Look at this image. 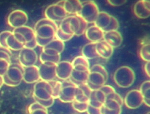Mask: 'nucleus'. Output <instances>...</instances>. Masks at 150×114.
Masks as SVG:
<instances>
[{
	"label": "nucleus",
	"mask_w": 150,
	"mask_h": 114,
	"mask_svg": "<svg viewBox=\"0 0 150 114\" xmlns=\"http://www.w3.org/2000/svg\"><path fill=\"white\" fill-rule=\"evenodd\" d=\"M23 68L18 63H11L3 75L4 84L9 87H17L23 81Z\"/></svg>",
	"instance_id": "nucleus-4"
},
{
	"label": "nucleus",
	"mask_w": 150,
	"mask_h": 114,
	"mask_svg": "<svg viewBox=\"0 0 150 114\" xmlns=\"http://www.w3.org/2000/svg\"><path fill=\"white\" fill-rule=\"evenodd\" d=\"M96 51L99 57L107 59L113 55L114 48L103 40L96 43Z\"/></svg>",
	"instance_id": "nucleus-23"
},
{
	"label": "nucleus",
	"mask_w": 150,
	"mask_h": 114,
	"mask_svg": "<svg viewBox=\"0 0 150 114\" xmlns=\"http://www.w3.org/2000/svg\"><path fill=\"white\" fill-rule=\"evenodd\" d=\"M133 11L135 16L141 19H147L150 16V3L144 0L137 1L134 6Z\"/></svg>",
	"instance_id": "nucleus-18"
},
{
	"label": "nucleus",
	"mask_w": 150,
	"mask_h": 114,
	"mask_svg": "<svg viewBox=\"0 0 150 114\" xmlns=\"http://www.w3.org/2000/svg\"><path fill=\"white\" fill-rule=\"evenodd\" d=\"M57 64L51 63H41L39 67L40 78L41 80L51 81L57 78L56 77Z\"/></svg>",
	"instance_id": "nucleus-15"
},
{
	"label": "nucleus",
	"mask_w": 150,
	"mask_h": 114,
	"mask_svg": "<svg viewBox=\"0 0 150 114\" xmlns=\"http://www.w3.org/2000/svg\"><path fill=\"white\" fill-rule=\"evenodd\" d=\"M111 17L112 16L106 12H99L98 16L94 22V24L104 32L109 26L110 22Z\"/></svg>",
	"instance_id": "nucleus-26"
},
{
	"label": "nucleus",
	"mask_w": 150,
	"mask_h": 114,
	"mask_svg": "<svg viewBox=\"0 0 150 114\" xmlns=\"http://www.w3.org/2000/svg\"><path fill=\"white\" fill-rule=\"evenodd\" d=\"M90 69L88 71H78L73 69L69 80L76 85L85 84L88 80Z\"/></svg>",
	"instance_id": "nucleus-25"
},
{
	"label": "nucleus",
	"mask_w": 150,
	"mask_h": 114,
	"mask_svg": "<svg viewBox=\"0 0 150 114\" xmlns=\"http://www.w3.org/2000/svg\"><path fill=\"white\" fill-rule=\"evenodd\" d=\"M91 92L92 90L87 85L86 83L77 86L76 96L71 102L72 107L75 111L81 113L86 111Z\"/></svg>",
	"instance_id": "nucleus-3"
},
{
	"label": "nucleus",
	"mask_w": 150,
	"mask_h": 114,
	"mask_svg": "<svg viewBox=\"0 0 150 114\" xmlns=\"http://www.w3.org/2000/svg\"><path fill=\"white\" fill-rule=\"evenodd\" d=\"M99 12L97 4L93 0H87L82 3V8L78 15L88 23H94Z\"/></svg>",
	"instance_id": "nucleus-8"
},
{
	"label": "nucleus",
	"mask_w": 150,
	"mask_h": 114,
	"mask_svg": "<svg viewBox=\"0 0 150 114\" xmlns=\"http://www.w3.org/2000/svg\"><path fill=\"white\" fill-rule=\"evenodd\" d=\"M140 92L141 93L143 100H144V104H145L146 106L149 107L150 106V82L149 80L145 81L144 82L141 87L139 89Z\"/></svg>",
	"instance_id": "nucleus-29"
},
{
	"label": "nucleus",
	"mask_w": 150,
	"mask_h": 114,
	"mask_svg": "<svg viewBox=\"0 0 150 114\" xmlns=\"http://www.w3.org/2000/svg\"><path fill=\"white\" fill-rule=\"evenodd\" d=\"M37 46V42H36V40H34L32 41L27 43L25 45H24V47L26 48H31V49H34L35 48H36Z\"/></svg>",
	"instance_id": "nucleus-43"
},
{
	"label": "nucleus",
	"mask_w": 150,
	"mask_h": 114,
	"mask_svg": "<svg viewBox=\"0 0 150 114\" xmlns=\"http://www.w3.org/2000/svg\"><path fill=\"white\" fill-rule=\"evenodd\" d=\"M82 56L88 60H91L99 57L96 51V43H89L86 44L82 49Z\"/></svg>",
	"instance_id": "nucleus-27"
},
{
	"label": "nucleus",
	"mask_w": 150,
	"mask_h": 114,
	"mask_svg": "<svg viewBox=\"0 0 150 114\" xmlns=\"http://www.w3.org/2000/svg\"><path fill=\"white\" fill-rule=\"evenodd\" d=\"M40 80L39 69L36 65L23 68V81L28 84L35 83Z\"/></svg>",
	"instance_id": "nucleus-17"
},
{
	"label": "nucleus",
	"mask_w": 150,
	"mask_h": 114,
	"mask_svg": "<svg viewBox=\"0 0 150 114\" xmlns=\"http://www.w3.org/2000/svg\"><path fill=\"white\" fill-rule=\"evenodd\" d=\"M100 89L106 94V96L110 94L116 92L115 88L113 87H112L109 85H104L103 86H102L100 88Z\"/></svg>",
	"instance_id": "nucleus-40"
},
{
	"label": "nucleus",
	"mask_w": 150,
	"mask_h": 114,
	"mask_svg": "<svg viewBox=\"0 0 150 114\" xmlns=\"http://www.w3.org/2000/svg\"><path fill=\"white\" fill-rule=\"evenodd\" d=\"M49 82L50 84H51L52 87L53 97L54 99H57L58 98V96H59L61 88V81L54 80Z\"/></svg>",
	"instance_id": "nucleus-34"
},
{
	"label": "nucleus",
	"mask_w": 150,
	"mask_h": 114,
	"mask_svg": "<svg viewBox=\"0 0 150 114\" xmlns=\"http://www.w3.org/2000/svg\"><path fill=\"white\" fill-rule=\"evenodd\" d=\"M88 23L86 22H85L81 17V23H80V27L79 29L78 30V31L77 32V33L76 34V36H81L83 34H85V32L88 28Z\"/></svg>",
	"instance_id": "nucleus-38"
},
{
	"label": "nucleus",
	"mask_w": 150,
	"mask_h": 114,
	"mask_svg": "<svg viewBox=\"0 0 150 114\" xmlns=\"http://www.w3.org/2000/svg\"><path fill=\"white\" fill-rule=\"evenodd\" d=\"M11 52L10 50L0 47V75H4L11 64Z\"/></svg>",
	"instance_id": "nucleus-19"
},
{
	"label": "nucleus",
	"mask_w": 150,
	"mask_h": 114,
	"mask_svg": "<svg viewBox=\"0 0 150 114\" xmlns=\"http://www.w3.org/2000/svg\"><path fill=\"white\" fill-rule=\"evenodd\" d=\"M18 60L23 68L35 65L38 60V55L34 49L23 47L19 51Z\"/></svg>",
	"instance_id": "nucleus-12"
},
{
	"label": "nucleus",
	"mask_w": 150,
	"mask_h": 114,
	"mask_svg": "<svg viewBox=\"0 0 150 114\" xmlns=\"http://www.w3.org/2000/svg\"><path fill=\"white\" fill-rule=\"evenodd\" d=\"M144 71L146 73V74L148 76V77H149L150 76V63L149 62H148L145 63V65H144Z\"/></svg>",
	"instance_id": "nucleus-44"
},
{
	"label": "nucleus",
	"mask_w": 150,
	"mask_h": 114,
	"mask_svg": "<svg viewBox=\"0 0 150 114\" xmlns=\"http://www.w3.org/2000/svg\"><path fill=\"white\" fill-rule=\"evenodd\" d=\"M71 64L72 65H84L86 66H90L89 60L85 57H83V56H79L75 57L71 62Z\"/></svg>",
	"instance_id": "nucleus-37"
},
{
	"label": "nucleus",
	"mask_w": 150,
	"mask_h": 114,
	"mask_svg": "<svg viewBox=\"0 0 150 114\" xmlns=\"http://www.w3.org/2000/svg\"><path fill=\"white\" fill-rule=\"evenodd\" d=\"M10 33L11 31H4L0 33V47L7 48L6 46V40Z\"/></svg>",
	"instance_id": "nucleus-39"
},
{
	"label": "nucleus",
	"mask_w": 150,
	"mask_h": 114,
	"mask_svg": "<svg viewBox=\"0 0 150 114\" xmlns=\"http://www.w3.org/2000/svg\"><path fill=\"white\" fill-rule=\"evenodd\" d=\"M103 40L109 44L112 48L120 47L122 43V36L118 31H112L105 32Z\"/></svg>",
	"instance_id": "nucleus-20"
},
{
	"label": "nucleus",
	"mask_w": 150,
	"mask_h": 114,
	"mask_svg": "<svg viewBox=\"0 0 150 114\" xmlns=\"http://www.w3.org/2000/svg\"><path fill=\"white\" fill-rule=\"evenodd\" d=\"M107 1L112 6L119 7L124 5L127 2V0H107Z\"/></svg>",
	"instance_id": "nucleus-42"
},
{
	"label": "nucleus",
	"mask_w": 150,
	"mask_h": 114,
	"mask_svg": "<svg viewBox=\"0 0 150 114\" xmlns=\"http://www.w3.org/2000/svg\"><path fill=\"white\" fill-rule=\"evenodd\" d=\"M64 8L67 15H78L82 8L81 0H64Z\"/></svg>",
	"instance_id": "nucleus-24"
},
{
	"label": "nucleus",
	"mask_w": 150,
	"mask_h": 114,
	"mask_svg": "<svg viewBox=\"0 0 150 114\" xmlns=\"http://www.w3.org/2000/svg\"><path fill=\"white\" fill-rule=\"evenodd\" d=\"M4 85V79H3V76L0 75V89Z\"/></svg>",
	"instance_id": "nucleus-45"
},
{
	"label": "nucleus",
	"mask_w": 150,
	"mask_h": 114,
	"mask_svg": "<svg viewBox=\"0 0 150 114\" xmlns=\"http://www.w3.org/2000/svg\"><path fill=\"white\" fill-rule=\"evenodd\" d=\"M73 71L71 62L60 61L56 65V77L61 81L69 80Z\"/></svg>",
	"instance_id": "nucleus-16"
},
{
	"label": "nucleus",
	"mask_w": 150,
	"mask_h": 114,
	"mask_svg": "<svg viewBox=\"0 0 150 114\" xmlns=\"http://www.w3.org/2000/svg\"><path fill=\"white\" fill-rule=\"evenodd\" d=\"M81 17L78 15L67 16L61 21L58 28L64 33L74 36L80 27Z\"/></svg>",
	"instance_id": "nucleus-10"
},
{
	"label": "nucleus",
	"mask_w": 150,
	"mask_h": 114,
	"mask_svg": "<svg viewBox=\"0 0 150 114\" xmlns=\"http://www.w3.org/2000/svg\"><path fill=\"white\" fill-rule=\"evenodd\" d=\"M6 48L10 51H20L21 49L24 47L23 44L21 43L15 36L13 32L8 35L6 40Z\"/></svg>",
	"instance_id": "nucleus-28"
},
{
	"label": "nucleus",
	"mask_w": 150,
	"mask_h": 114,
	"mask_svg": "<svg viewBox=\"0 0 150 114\" xmlns=\"http://www.w3.org/2000/svg\"><path fill=\"white\" fill-rule=\"evenodd\" d=\"M58 29L57 23L47 18L42 19L37 22L34 28L35 37L42 39L52 40Z\"/></svg>",
	"instance_id": "nucleus-2"
},
{
	"label": "nucleus",
	"mask_w": 150,
	"mask_h": 114,
	"mask_svg": "<svg viewBox=\"0 0 150 114\" xmlns=\"http://www.w3.org/2000/svg\"><path fill=\"white\" fill-rule=\"evenodd\" d=\"M124 100L115 92L106 96L104 104L100 109V114H121Z\"/></svg>",
	"instance_id": "nucleus-5"
},
{
	"label": "nucleus",
	"mask_w": 150,
	"mask_h": 114,
	"mask_svg": "<svg viewBox=\"0 0 150 114\" xmlns=\"http://www.w3.org/2000/svg\"><path fill=\"white\" fill-rule=\"evenodd\" d=\"M28 111L29 114H48L47 109L36 102L30 105Z\"/></svg>",
	"instance_id": "nucleus-31"
},
{
	"label": "nucleus",
	"mask_w": 150,
	"mask_h": 114,
	"mask_svg": "<svg viewBox=\"0 0 150 114\" xmlns=\"http://www.w3.org/2000/svg\"><path fill=\"white\" fill-rule=\"evenodd\" d=\"M12 32L19 34L22 38L25 41V45L35 39V34L34 29L26 25L15 28Z\"/></svg>",
	"instance_id": "nucleus-22"
},
{
	"label": "nucleus",
	"mask_w": 150,
	"mask_h": 114,
	"mask_svg": "<svg viewBox=\"0 0 150 114\" xmlns=\"http://www.w3.org/2000/svg\"><path fill=\"white\" fill-rule=\"evenodd\" d=\"M33 97L36 102L54 99L53 97L52 87L49 81L39 80L34 86Z\"/></svg>",
	"instance_id": "nucleus-7"
},
{
	"label": "nucleus",
	"mask_w": 150,
	"mask_h": 114,
	"mask_svg": "<svg viewBox=\"0 0 150 114\" xmlns=\"http://www.w3.org/2000/svg\"><path fill=\"white\" fill-rule=\"evenodd\" d=\"M64 0H60L57 3L49 6L45 11L46 18L55 23L61 22L68 15L64 8Z\"/></svg>",
	"instance_id": "nucleus-9"
},
{
	"label": "nucleus",
	"mask_w": 150,
	"mask_h": 114,
	"mask_svg": "<svg viewBox=\"0 0 150 114\" xmlns=\"http://www.w3.org/2000/svg\"><path fill=\"white\" fill-rule=\"evenodd\" d=\"M7 20L9 26L15 29L25 26L28 21V16L24 11L17 9L10 13Z\"/></svg>",
	"instance_id": "nucleus-13"
},
{
	"label": "nucleus",
	"mask_w": 150,
	"mask_h": 114,
	"mask_svg": "<svg viewBox=\"0 0 150 114\" xmlns=\"http://www.w3.org/2000/svg\"><path fill=\"white\" fill-rule=\"evenodd\" d=\"M40 60L41 63H51L57 64V63L61 60V55L56 56L48 55L42 52L40 55Z\"/></svg>",
	"instance_id": "nucleus-32"
},
{
	"label": "nucleus",
	"mask_w": 150,
	"mask_h": 114,
	"mask_svg": "<svg viewBox=\"0 0 150 114\" xmlns=\"http://www.w3.org/2000/svg\"><path fill=\"white\" fill-rule=\"evenodd\" d=\"M35 40H36L37 46H39L40 47L43 48L46 45H47L52 40H51V39H42V38H39L35 37Z\"/></svg>",
	"instance_id": "nucleus-41"
},
{
	"label": "nucleus",
	"mask_w": 150,
	"mask_h": 114,
	"mask_svg": "<svg viewBox=\"0 0 150 114\" xmlns=\"http://www.w3.org/2000/svg\"><path fill=\"white\" fill-rule=\"evenodd\" d=\"M45 48L54 50L58 53L61 54L62 52H63L64 50L65 44L64 42L57 39L56 38H54L51 42L45 47Z\"/></svg>",
	"instance_id": "nucleus-30"
},
{
	"label": "nucleus",
	"mask_w": 150,
	"mask_h": 114,
	"mask_svg": "<svg viewBox=\"0 0 150 114\" xmlns=\"http://www.w3.org/2000/svg\"><path fill=\"white\" fill-rule=\"evenodd\" d=\"M114 80L118 87L129 88L135 81V73L134 71L127 66H121L115 72Z\"/></svg>",
	"instance_id": "nucleus-6"
},
{
	"label": "nucleus",
	"mask_w": 150,
	"mask_h": 114,
	"mask_svg": "<svg viewBox=\"0 0 150 114\" xmlns=\"http://www.w3.org/2000/svg\"><path fill=\"white\" fill-rule=\"evenodd\" d=\"M73 35H68L66 34L65 33H64L63 32H62L59 28L57 29L56 34H55V37L57 39L62 41V42H66L68 41L69 40H70L73 37Z\"/></svg>",
	"instance_id": "nucleus-35"
},
{
	"label": "nucleus",
	"mask_w": 150,
	"mask_h": 114,
	"mask_svg": "<svg viewBox=\"0 0 150 114\" xmlns=\"http://www.w3.org/2000/svg\"><path fill=\"white\" fill-rule=\"evenodd\" d=\"M85 36L87 40L91 43H98L103 40L105 32L95 24L87 28L85 32Z\"/></svg>",
	"instance_id": "nucleus-21"
},
{
	"label": "nucleus",
	"mask_w": 150,
	"mask_h": 114,
	"mask_svg": "<svg viewBox=\"0 0 150 114\" xmlns=\"http://www.w3.org/2000/svg\"><path fill=\"white\" fill-rule=\"evenodd\" d=\"M150 45L149 43H146L141 47L139 55L141 58L145 62H148L150 61Z\"/></svg>",
	"instance_id": "nucleus-33"
},
{
	"label": "nucleus",
	"mask_w": 150,
	"mask_h": 114,
	"mask_svg": "<svg viewBox=\"0 0 150 114\" xmlns=\"http://www.w3.org/2000/svg\"><path fill=\"white\" fill-rule=\"evenodd\" d=\"M144 1H147V2H149V0H144Z\"/></svg>",
	"instance_id": "nucleus-46"
},
{
	"label": "nucleus",
	"mask_w": 150,
	"mask_h": 114,
	"mask_svg": "<svg viewBox=\"0 0 150 114\" xmlns=\"http://www.w3.org/2000/svg\"><path fill=\"white\" fill-rule=\"evenodd\" d=\"M119 27H120V25H119V22H118V20L115 17L112 16L110 22L109 24V26L108 27V28L105 30L104 32L112 31H118Z\"/></svg>",
	"instance_id": "nucleus-36"
},
{
	"label": "nucleus",
	"mask_w": 150,
	"mask_h": 114,
	"mask_svg": "<svg viewBox=\"0 0 150 114\" xmlns=\"http://www.w3.org/2000/svg\"><path fill=\"white\" fill-rule=\"evenodd\" d=\"M124 103L128 108L135 109L144 104L143 97L139 90H132L129 92L124 100Z\"/></svg>",
	"instance_id": "nucleus-14"
},
{
	"label": "nucleus",
	"mask_w": 150,
	"mask_h": 114,
	"mask_svg": "<svg viewBox=\"0 0 150 114\" xmlns=\"http://www.w3.org/2000/svg\"><path fill=\"white\" fill-rule=\"evenodd\" d=\"M146 114H150V113H149V112H148Z\"/></svg>",
	"instance_id": "nucleus-47"
},
{
	"label": "nucleus",
	"mask_w": 150,
	"mask_h": 114,
	"mask_svg": "<svg viewBox=\"0 0 150 114\" xmlns=\"http://www.w3.org/2000/svg\"><path fill=\"white\" fill-rule=\"evenodd\" d=\"M108 80V73L105 68L99 64L94 65L90 68L86 84L92 91L97 90L105 85Z\"/></svg>",
	"instance_id": "nucleus-1"
},
{
	"label": "nucleus",
	"mask_w": 150,
	"mask_h": 114,
	"mask_svg": "<svg viewBox=\"0 0 150 114\" xmlns=\"http://www.w3.org/2000/svg\"><path fill=\"white\" fill-rule=\"evenodd\" d=\"M77 86L69 79L62 81L61 88L58 99L62 102L71 103L76 96Z\"/></svg>",
	"instance_id": "nucleus-11"
}]
</instances>
